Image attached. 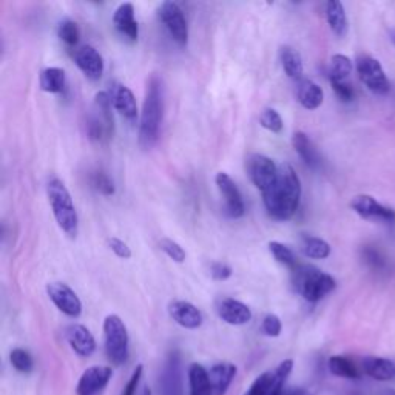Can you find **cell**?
Instances as JSON below:
<instances>
[{"instance_id":"1","label":"cell","mask_w":395,"mask_h":395,"mask_svg":"<svg viewBox=\"0 0 395 395\" xmlns=\"http://www.w3.org/2000/svg\"><path fill=\"white\" fill-rule=\"evenodd\" d=\"M301 200V183L291 164L278 167V179L271 190L263 193V202L267 213L274 220H291L298 210Z\"/></svg>"},{"instance_id":"2","label":"cell","mask_w":395,"mask_h":395,"mask_svg":"<svg viewBox=\"0 0 395 395\" xmlns=\"http://www.w3.org/2000/svg\"><path fill=\"white\" fill-rule=\"evenodd\" d=\"M164 114V87L158 76H151L147 84L139 121V144L144 148H151L159 138L161 122Z\"/></svg>"},{"instance_id":"3","label":"cell","mask_w":395,"mask_h":395,"mask_svg":"<svg viewBox=\"0 0 395 395\" xmlns=\"http://www.w3.org/2000/svg\"><path fill=\"white\" fill-rule=\"evenodd\" d=\"M292 284L309 303H317L335 289V280L320 269L309 264H298L292 269Z\"/></svg>"},{"instance_id":"4","label":"cell","mask_w":395,"mask_h":395,"mask_svg":"<svg viewBox=\"0 0 395 395\" xmlns=\"http://www.w3.org/2000/svg\"><path fill=\"white\" fill-rule=\"evenodd\" d=\"M47 195L53 215L60 230L70 238H76L79 230V218L67 185L60 179H51L47 185Z\"/></svg>"},{"instance_id":"5","label":"cell","mask_w":395,"mask_h":395,"mask_svg":"<svg viewBox=\"0 0 395 395\" xmlns=\"http://www.w3.org/2000/svg\"><path fill=\"white\" fill-rule=\"evenodd\" d=\"M112 96L107 92H99L94 97V110L87 122V133L92 141L104 142L113 134V114Z\"/></svg>"},{"instance_id":"6","label":"cell","mask_w":395,"mask_h":395,"mask_svg":"<svg viewBox=\"0 0 395 395\" xmlns=\"http://www.w3.org/2000/svg\"><path fill=\"white\" fill-rule=\"evenodd\" d=\"M105 351L113 364H122L129 358V332L118 315H109L104 321Z\"/></svg>"},{"instance_id":"7","label":"cell","mask_w":395,"mask_h":395,"mask_svg":"<svg viewBox=\"0 0 395 395\" xmlns=\"http://www.w3.org/2000/svg\"><path fill=\"white\" fill-rule=\"evenodd\" d=\"M293 367L292 360H284L275 369L261 374L244 395H281L284 383Z\"/></svg>"},{"instance_id":"8","label":"cell","mask_w":395,"mask_h":395,"mask_svg":"<svg viewBox=\"0 0 395 395\" xmlns=\"http://www.w3.org/2000/svg\"><path fill=\"white\" fill-rule=\"evenodd\" d=\"M246 167L250 181L261 192V195L275 185L278 179V166L269 156L259 153L250 155Z\"/></svg>"},{"instance_id":"9","label":"cell","mask_w":395,"mask_h":395,"mask_svg":"<svg viewBox=\"0 0 395 395\" xmlns=\"http://www.w3.org/2000/svg\"><path fill=\"white\" fill-rule=\"evenodd\" d=\"M357 71L362 82L375 94H386L389 92V80L384 75L382 64L369 55H362L357 59Z\"/></svg>"},{"instance_id":"10","label":"cell","mask_w":395,"mask_h":395,"mask_svg":"<svg viewBox=\"0 0 395 395\" xmlns=\"http://www.w3.org/2000/svg\"><path fill=\"white\" fill-rule=\"evenodd\" d=\"M158 16L161 22L164 23L168 34L172 36V39L179 47H185L188 42V26L184 13L181 8H179V5H176L175 2L161 4Z\"/></svg>"},{"instance_id":"11","label":"cell","mask_w":395,"mask_h":395,"mask_svg":"<svg viewBox=\"0 0 395 395\" xmlns=\"http://www.w3.org/2000/svg\"><path fill=\"white\" fill-rule=\"evenodd\" d=\"M215 183H217L218 190L224 198V212H226L227 217L235 220L241 218L246 212V205L235 181L227 173L220 172L215 176Z\"/></svg>"},{"instance_id":"12","label":"cell","mask_w":395,"mask_h":395,"mask_svg":"<svg viewBox=\"0 0 395 395\" xmlns=\"http://www.w3.org/2000/svg\"><path fill=\"white\" fill-rule=\"evenodd\" d=\"M47 293L53 304L65 315L76 318L82 313V303L71 287L65 283H50L47 286Z\"/></svg>"},{"instance_id":"13","label":"cell","mask_w":395,"mask_h":395,"mask_svg":"<svg viewBox=\"0 0 395 395\" xmlns=\"http://www.w3.org/2000/svg\"><path fill=\"white\" fill-rule=\"evenodd\" d=\"M159 395H184L181 357L178 352L170 354L159 377Z\"/></svg>"},{"instance_id":"14","label":"cell","mask_w":395,"mask_h":395,"mask_svg":"<svg viewBox=\"0 0 395 395\" xmlns=\"http://www.w3.org/2000/svg\"><path fill=\"white\" fill-rule=\"evenodd\" d=\"M351 209L364 220H380L386 222L395 221V210L384 207L371 195H358L352 198Z\"/></svg>"},{"instance_id":"15","label":"cell","mask_w":395,"mask_h":395,"mask_svg":"<svg viewBox=\"0 0 395 395\" xmlns=\"http://www.w3.org/2000/svg\"><path fill=\"white\" fill-rule=\"evenodd\" d=\"M112 379V369L107 366H93L80 377L77 395H101Z\"/></svg>"},{"instance_id":"16","label":"cell","mask_w":395,"mask_h":395,"mask_svg":"<svg viewBox=\"0 0 395 395\" xmlns=\"http://www.w3.org/2000/svg\"><path fill=\"white\" fill-rule=\"evenodd\" d=\"M75 62L90 80H99L104 75V59L92 45H84L75 53Z\"/></svg>"},{"instance_id":"17","label":"cell","mask_w":395,"mask_h":395,"mask_svg":"<svg viewBox=\"0 0 395 395\" xmlns=\"http://www.w3.org/2000/svg\"><path fill=\"white\" fill-rule=\"evenodd\" d=\"M113 25L125 40L136 42L139 36V26L134 19V6L133 4H122L118 6L113 16Z\"/></svg>"},{"instance_id":"18","label":"cell","mask_w":395,"mask_h":395,"mask_svg":"<svg viewBox=\"0 0 395 395\" xmlns=\"http://www.w3.org/2000/svg\"><path fill=\"white\" fill-rule=\"evenodd\" d=\"M168 313H170V317H172L179 326H183L185 329L201 328L202 321H204L201 310L188 301L179 300V301L170 303Z\"/></svg>"},{"instance_id":"19","label":"cell","mask_w":395,"mask_h":395,"mask_svg":"<svg viewBox=\"0 0 395 395\" xmlns=\"http://www.w3.org/2000/svg\"><path fill=\"white\" fill-rule=\"evenodd\" d=\"M218 315L222 321L233 326L246 325L252 320V310L244 303L233 298H224L218 303Z\"/></svg>"},{"instance_id":"20","label":"cell","mask_w":395,"mask_h":395,"mask_svg":"<svg viewBox=\"0 0 395 395\" xmlns=\"http://www.w3.org/2000/svg\"><path fill=\"white\" fill-rule=\"evenodd\" d=\"M112 102L116 110H118L125 119L134 121L138 118V104L134 94L131 93V90L129 87H125L122 84L113 85L112 92Z\"/></svg>"},{"instance_id":"21","label":"cell","mask_w":395,"mask_h":395,"mask_svg":"<svg viewBox=\"0 0 395 395\" xmlns=\"http://www.w3.org/2000/svg\"><path fill=\"white\" fill-rule=\"evenodd\" d=\"M67 340L73 351L80 357H90L96 351L94 337L82 325H71L67 329Z\"/></svg>"},{"instance_id":"22","label":"cell","mask_w":395,"mask_h":395,"mask_svg":"<svg viewBox=\"0 0 395 395\" xmlns=\"http://www.w3.org/2000/svg\"><path fill=\"white\" fill-rule=\"evenodd\" d=\"M237 375V366L232 363H218L209 371L213 395H224Z\"/></svg>"},{"instance_id":"23","label":"cell","mask_w":395,"mask_h":395,"mask_svg":"<svg viewBox=\"0 0 395 395\" xmlns=\"http://www.w3.org/2000/svg\"><path fill=\"white\" fill-rule=\"evenodd\" d=\"M292 146L298 156L304 161V164L310 168H318L321 166V156L306 133L295 131L292 136Z\"/></svg>"},{"instance_id":"24","label":"cell","mask_w":395,"mask_h":395,"mask_svg":"<svg viewBox=\"0 0 395 395\" xmlns=\"http://www.w3.org/2000/svg\"><path fill=\"white\" fill-rule=\"evenodd\" d=\"M296 99L306 110H317L323 104V90L310 79H301L296 84Z\"/></svg>"},{"instance_id":"25","label":"cell","mask_w":395,"mask_h":395,"mask_svg":"<svg viewBox=\"0 0 395 395\" xmlns=\"http://www.w3.org/2000/svg\"><path fill=\"white\" fill-rule=\"evenodd\" d=\"M364 372L374 380L388 382L395 379V363L380 357H367L363 360Z\"/></svg>"},{"instance_id":"26","label":"cell","mask_w":395,"mask_h":395,"mask_svg":"<svg viewBox=\"0 0 395 395\" xmlns=\"http://www.w3.org/2000/svg\"><path fill=\"white\" fill-rule=\"evenodd\" d=\"M326 19L330 26V30L334 31L338 38H343L347 33V17L345 6L338 0H330L326 4Z\"/></svg>"},{"instance_id":"27","label":"cell","mask_w":395,"mask_h":395,"mask_svg":"<svg viewBox=\"0 0 395 395\" xmlns=\"http://www.w3.org/2000/svg\"><path fill=\"white\" fill-rule=\"evenodd\" d=\"M67 85L65 79V71L58 67H50L45 68L40 73V88L47 93H64Z\"/></svg>"},{"instance_id":"28","label":"cell","mask_w":395,"mask_h":395,"mask_svg":"<svg viewBox=\"0 0 395 395\" xmlns=\"http://www.w3.org/2000/svg\"><path fill=\"white\" fill-rule=\"evenodd\" d=\"M188 383H190V395H213L209 371L201 364L193 363L188 369Z\"/></svg>"},{"instance_id":"29","label":"cell","mask_w":395,"mask_h":395,"mask_svg":"<svg viewBox=\"0 0 395 395\" xmlns=\"http://www.w3.org/2000/svg\"><path fill=\"white\" fill-rule=\"evenodd\" d=\"M281 64L284 73L291 79L301 80L303 79V59L298 51L292 47H283L281 48Z\"/></svg>"},{"instance_id":"30","label":"cell","mask_w":395,"mask_h":395,"mask_svg":"<svg viewBox=\"0 0 395 395\" xmlns=\"http://www.w3.org/2000/svg\"><path fill=\"white\" fill-rule=\"evenodd\" d=\"M301 252L312 259H325L330 255V246L325 239L304 235L301 238Z\"/></svg>"},{"instance_id":"31","label":"cell","mask_w":395,"mask_h":395,"mask_svg":"<svg viewBox=\"0 0 395 395\" xmlns=\"http://www.w3.org/2000/svg\"><path fill=\"white\" fill-rule=\"evenodd\" d=\"M352 60L345 55H335L330 59L329 79L330 82H346L352 73Z\"/></svg>"},{"instance_id":"32","label":"cell","mask_w":395,"mask_h":395,"mask_svg":"<svg viewBox=\"0 0 395 395\" xmlns=\"http://www.w3.org/2000/svg\"><path fill=\"white\" fill-rule=\"evenodd\" d=\"M329 371L337 377H343V379L355 380L360 377L355 364L351 360H347V358H345V357H338V355L329 358Z\"/></svg>"},{"instance_id":"33","label":"cell","mask_w":395,"mask_h":395,"mask_svg":"<svg viewBox=\"0 0 395 395\" xmlns=\"http://www.w3.org/2000/svg\"><path fill=\"white\" fill-rule=\"evenodd\" d=\"M269 252L272 254V256L276 259L280 264H284L291 269H295L298 266L296 263V258L295 254L291 250V247H287L283 242H278V241H272L269 242Z\"/></svg>"},{"instance_id":"34","label":"cell","mask_w":395,"mask_h":395,"mask_svg":"<svg viewBox=\"0 0 395 395\" xmlns=\"http://www.w3.org/2000/svg\"><path fill=\"white\" fill-rule=\"evenodd\" d=\"M58 36L59 39L64 42L67 47L73 48L77 45L79 38H80V31H79V26L76 22L65 19L59 23V28H58Z\"/></svg>"},{"instance_id":"35","label":"cell","mask_w":395,"mask_h":395,"mask_svg":"<svg viewBox=\"0 0 395 395\" xmlns=\"http://www.w3.org/2000/svg\"><path fill=\"white\" fill-rule=\"evenodd\" d=\"M10 362L16 371L28 374L33 371V358L25 349H14L10 354Z\"/></svg>"},{"instance_id":"36","label":"cell","mask_w":395,"mask_h":395,"mask_svg":"<svg viewBox=\"0 0 395 395\" xmlns=\"http://www.w3.org/2000/svg\"><path fill=\"white\" fill-rule=\"evenodd\" d=\"M259 124L261 127L272 131V133H281L283 131V119L280 113L274 109H266L261 116H259Z\"/></svg>"},{"instance_id":"37","label":"cell","mask_w":395,"mask_h":395,"mask_svg":"<svg viewBox=\"0 0 395 395\" xmlns=\"http://www.w3.org/2000/svg\"><path fill=\"white\" fill-rule=\"evenodd\" d=\"M159 247H161V250H163V252L170 258V259H173L175 263H184L185 261V250L181 247V244H178L176 241H173V239H168V238H166V239H163L159 242Z\"/></svg>"},{"instance_id":"38","label":"cell","mask_w":395,"mask_h":395,"mask_svg":"<svg viewBox=\"0 0 395 395\" xmlns=\"http://www.w3.org/2000/svg\"><path fill=\"white\" fill-rule=\"evenodd\" d=\"M92 184L99 193H102L105 196H110V195L114 193L113 181H112L109 175L102 172V170H97V172H94L92 175Z\"/></svg>"},{"instance_id":"39","label":"cell","mask_w":395,"mask_h":395,"mask_svg":"<svg viewBox=\"0 0 395 395\" xmlns=\"http://www.w3.org/2000/svg\"><path fill=\"white\" fill-rule=\"evenodd\" d=\"M261 329L267 337H278L281 334V329H283L281 320L276 315H274V313H269V315H266L263 320Z\"/></svg>"},{"instance_id":"40","label":"cell","mask_w":395,"mask_h":395,"mask_svg":"<svg viewBox=\"0 0 395 395\" xmlns=\"http://www.w3.org/2000/svg\"><path fill=\"white\" fill-rule=\"evenodd\" d=\"M363 258H364V263L369 267L375 269V271H382V269L386 266V261L382 256V254L372 247H366L363 250Z\"/></svg>"},{"instance_id":"41","label":"cell","mask_w":395,"mask_h":395,"mask_svg":"<svg viewBox=\"0 0 395 395\" xmlns=\"http://www.w3.org/2000/svg\"><path fill=\"white\" fill-rule=\"evenodd\" d=\"M109 246L118 258H122V259L131 258V249L127 246V242H124L122 239L112 238V239H109Z\"/></svg>"},{"instance_id":"42","label":"cell","mask_w":395,"mask_h":395,"mask_svg":"<svg viewBox=\"0 0 395 395\" xmlns=\"http://www.w3.org/2000/svg\"><path fill=\"white\" fill-rule=\"evenodd\" d=\"M332 88H334V92L337 94V97L340 101L343 102H351L354 99V88L346 84V82H330Z\"/></svg>"},{"instance_id":"43","label":"cell","mask_w":395,"mask_h":395,"mask_svg":"<svg viewBox=\"0 0 395 395\" xmlns=\"http://www.w3.org/2000/svg\"><path fill=\"white\" fill-rule=\"evenodd\" d=\"M210 274L218 281H226L232 276V267L226 263H213L210 267Z\"/></svg>"},{"instance_id":"44","label":"cell","mask_w":395,"mask_h":395,"mask_svg":"<svg viewBox=\"0 0 395 395\" xmlns=\"http://www.w3.org/2000/svg\"><path fill=\"white\" fill-rule=\"evenodd\" d=\"M141 377H142V366L139 364L136 369H134V372L131 375V379L129 380L127 386H125L122 395H136L138 394V388H139Z\"/></svg>"},{"instance_id":"45","label":"cell","mask_w":395,"mask_h":395,"mask_svg":"<svg viewBox=\"0 0 395 395\" xmlns=\"http://www.w3.org/2000/svg\"><path fill=\"white\" fill-rule=\"evenodd\" d=\"M281 395H312L309 391L303 389V388H293L289 391H283Z\"/></svg>"},{"instance_id":"46","label":"cell","mask_w":395,"mask_h":395,"mask_svg":"<svg viewBox=\"0 0 395 395\" xmlns=\"http://www.w3.org/2000/svg\"><path fill=\"white\" fill-rule=\"evenodd\" d=\"M136 395H151V392H150V389L147 388V386H142V388L138 391Z\"/></svg>"},{"instance_id":"47","label":"cell","mask_w":395,"mask_h":395,"mask_svg":"<svg viewBox=\"0 0 395 395\" xmlns=\"http://www.w3.org/2000/svg\"><path fill=\"white\" fill-rule=\"evenodd\" d=\"M379 395H395V389H383Z\"/></svg>"},{"instance_id":"48","label":"cell","mask_w":395,"mask_h":395,"mask_svg":"<svg viewBox=\"0 0 395 395\" xmlns=\"http://www.w3.org/2000/svg\"><path fill=\"white\" fill-rule=\"evenodd\" d=\"M389 39H391V42L395 45V30H391V31H389Z\"/></svg>"},{"instance_id":"49","label":"cell","mask_w":395,"mask_h":395,"mask_svg":"<svg viewBox=\"0 0 395 395\" xmlns=\"http://www.w3.org/2000/svg\"><path fill=\"white\" fill-rule=\"evenodd\" d=\"M352 395H358V394H352Z\"/></svg>"}]
</instances>
